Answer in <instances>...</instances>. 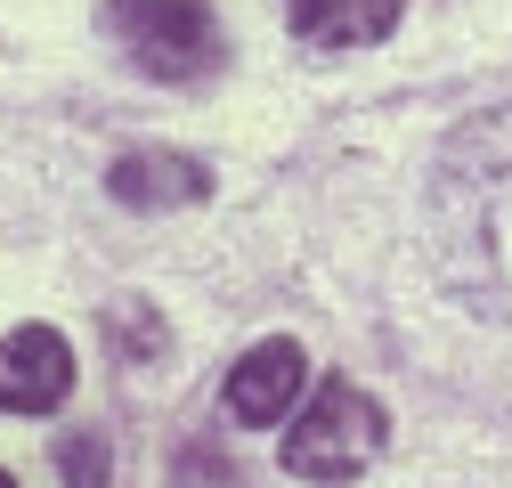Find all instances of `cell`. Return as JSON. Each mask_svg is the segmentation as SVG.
I'll list each match as a JSON object with an SVG mask.
<instances>
[{
    "instance_id": "3957f363",
    "label": "cell",
    "mask_w": 512,
    "mask_h": 488,
    "mask_svg": "<svg viewBox=\"0 0 512 488\" xmlns=\"http://www.w3.org/2000/svg\"><path fill=\"white\" fill-rule=\"evenodd\" d=\"M66 391H74V342L57 326L0 334V407L9 415H57Z\"/></svg>"
},
{
    "instance_id": "7a4b0ae2",
    "label": "cell",
    "mask_w": 512,
    "mask_h": 488,
    "mask_svg": "<svg viewBox=\"0 0 512 488\" xmlns=\"http://www.w3.org/2000/svg\"><path fill=\"white\" fill-rule=\"evenodd\" d=\"M382 432H391V415H382L358 383L326 375V383L309 391L301 423L285 432V472H293V480H317V488H342V480H358V472L374 464Z\"/></svg>"
},
{
    "instance_id": "5b68a950",
    "label": "cell",
    "mask_w": 512,
    "mask_h": 488,
    "mask_svg": "<svg viewBox=\"0 0 512 488\" xmlns=\"http://www.w3.org/2000/svg\"><path fill=\"white\" fill-rule=\"evenodd\" d=\"M106 196L131 204V212H171V204H204L212 196V171L196 155H171V147H131V155H114Z\"/></svg>"
},
{
    "instance_id": "52a82bcc",
    "label": "cell",
    "mask_w": 512,
    "mask_h": 488,
    "mask_svg": "<svg viewBox=\"0 0 512 488\" xmlns=\"http://www.w3.org/2000/svg\"><path fill=\"white\" fill-rule=\"evenodd\" d=\"M171 488H252V480H244V464L220 440H187L171 456Z\"/></svg>"
},
{
    "instance_id": "ba28073f",
    "label": "cell",
    "mask_w": 512,
    "mask_h": 488,
    "mask_svg": "<svg viewBox=\"0 0 512 488\" xmlns=\"http://www.w3.org/2000/svg\"><path fill=\"white\" fill-rule=\"evenodd\" d=\"M57 480H66V488H114L106 432H66V440H57Z\"/></svg>"
},
{
    "instance_id": "277c9868",
    "label": "cell",
    "mask_w": 512,
    "mask_h": 488,
    "mask_svg": "<svg viewBox=\"0 0 512 488\" xmlns=\"http://www.w3.org/2000/svg\"><path fill=\"white\" fill-rule=\"evenodd\" d=\"M301 375H309V358H301V342H285V334H269V342H252L244 358H236V375H228V415L236 423H285V407L301 399Z\"/></svg>"
},
{
    "instance_id": "6da1fadb",
    "label": "cell",
    "mask_w": 512,
    "mask_h": 488,
    "mask_svg": "<svg viewBox=\"0 0 512 488\" xmlns=\"http://www.w3.org/2000/svg\"><path fill=\"white\" fill-rule=\"evenodd\" d=\"M106 33L147 82H204L228 57V33L204 0H106Z\"/></svg>"
},
{
    "instance_id": "8992f818",
    "label": "cell",
    "mask_w": 512,
    "mask_h": 488,
    "mask_svg": "<svg viewBox=\"0 0 512 488\" xmlns=\"http://www.w3.org/2000/svg\"><path fill=\"white\" fill-rule=\"evenodd\" d=\"M285 17L309 49H366L399 25V0H285Z\"/></svg>"
},
{
    "instance_id": "30bf717a",
    "label": "cell",
    "mask_w": 512,
    "mask_h": 488,
    "mask_svg": "<svg viewBox=\"0 0 512 488\" xmlns=\"http://www.w3.org/2000/svg\"><path fill=\"white\" fill-rule=\"evenodd\" d=\"M0 488H17V480H9V472H0Z\"/></svg>"
},
{
    "instance_id": "9c48e42d",
    "label": "cell",
    "mask_w": 512,
    "mask_h": 488,
    "mask_svg": "<svg viewBox=\"0 0 512 488\" xmlns=\"http://www.w3.org/2000/svg\"><path fill=\"white\" fill-rule=\"evenodd\" d=\"M106 334H114V350L131 358V366H147V358L163 350V318L147 310V301H114V310H106Z\"/></svg>"
}]
</instances>
